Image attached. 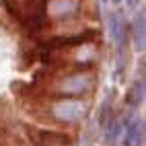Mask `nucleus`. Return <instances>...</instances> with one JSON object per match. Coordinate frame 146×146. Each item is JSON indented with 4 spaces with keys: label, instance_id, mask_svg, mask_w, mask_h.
Listing matches in <instances>:
<instances>
[{
    "label": "nucleus",
    "instance_id": "7ed1b4c3",
    "mask_svg": "<svg viewBox=\"0 0 146 146\" xmlns=\"http://www.w3.org/2000/svg\"><path fill=\"white\" fill-rule=\"evenodd\" d=\"M78 11V0H47V13L54 19L72 17Z\"/></svg>",
    "mask_w": 146,
    "mask_h": 146
},
{
    "label": "nucleus",
    "instance_id": "f03ea898",
    "mask_svg": "<svg viewBox=\"0 0 146 146\" xmlns=\"http://www.w3.org/2000/svg\"><path fill=\"white\" fill-rule=\"evenodd\" d=\"M91 86H93V76L89 72H76L58 82V91L64 95L76 97V95H84Z\"/></svg>",
    "mask_w": 146,
    "mask_h": 146
},
{
    "label": "nucleus",
    "instance_id": "39448f33",
    "mask_svg": "<svg viewBox=\"0 0 146 146\" xmlns=\"http://www.w3.org/2000/svg\"><path fill=\"white\" fill-rule=\"evenodd\" d=\"M109 33H111V39L113 43H121L123 41V35H125V23L119 13H111L109 15Z\"/></svg>",
    "mask_w": 146,
    "mask_h": 146
},
{
    "label": "nucleus",
    "instance_id": "6e6552de",
    "mask_svg": "<svg viewBox=\"0 0 146 146\" xmlns=\"http://www.w3.org/2000/svg\"><path fill=\"white\" fill-rule=\"evenodd\" d=\"M109 2H111V4H117V2H119V0H109Z\"/></svg>",
    "mask_w": 146,
    "mask_h": 146
},
{
    "label": "nucleus",
    "instance_id": "f257e3e1",
    "mask_svg": "<svg viewBox=\"0 0 146 146\" xmlns=\"http://www.w3.org/2000/svg\"><path fill=\"white\" fill-rule=\"evenodd\" d=\"M86 113V105L82 101H76V99H62V101H56L52 105V115L60 121L66 123H72V121H80Z\"/></svg>",
    "mask_w": 146,
    "mask_h": 146
},
{
    "label": "nucleus",
    "instance_id": "0eeeda50",
    "mask_svg": "<svg viewBox=\"0 0 146 146\" xmlns=\"http://www.w3.org/2000/svg\"><path fill=\"white\" fill-rule=\"evenodd\" d=\"M119 130H121V125L115 121V119H113V121H109V130H107V140L113 142V140L119 136Z\"/></svg>",
    "mask_w": 146,
    "mask_h": 146
},
{
    "label": "nucleus",
    "instance_id": "20e7f679",
    "mask_svg": "<svg viewBox=\"0 0 146 146\" xmlns=\"http://www.w3.org/2000/svg\"><path fill=\"white\" fill-rule=\"evenodd\" d=\"M142 132H144V128H142V121L138 117L128 121L125 123V138H123L125 146H138L142 140Z\"/></svg>",
    "mask_w": 146,
    "mask_h": 146
},
{
    "label": "nucleus",
    "instance_id": "423d86ee",
    "mask_svg": "<svg viewBox=\"0 0 146 146\" xmlns=\"http://www.w3.org/2000/svg\"><path fill=\"white\" fill-rule=\"evenodd\" d=\"M134 41H136V47H144V15H138L134 23Z\"/></svg>",
    "mask_w": 146,
    "mask_h": 146
}]
</instances>
